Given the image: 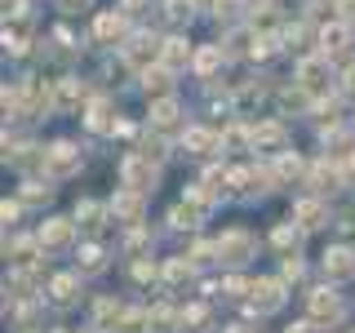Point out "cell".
I'll return each mask as SVG.
<instances>
[{"instance_id":"cell-1","label":"cell","mask_w":355,"mask_h":333,"mask_svg":"<svg viewBox=\"0 0 355 333\" xmlns=\"http://www.w3.org/2000/svg\"><path fill=\"white\" fill-rule=\"evenodd\" d=\"M120 182L133 187V191H151V187H155V160L147 151L125 155V164H120Z\"/></svg>"},{"instance_id":"cell-2","label":"cell","mask_w":355,"mask_h":333,"mask_svg":"<svg viewBox=\"0 0 355 333\" xmlns=\"http://www.w3.org/2000/svg\"><path fill=\"white\" fill-rule=\"evenodd\" d=\"M297 85H302L311 98H324L329 89H333L329 62H324V58H302V62H297Z\"/></svg>"},{"instance_id":"cell-3","label":"cell","mask_w":355,"mask_h":333,"mask_svg":"<svg viewBox=\"0 0 355 333\" xmlns=\"http://www.w3.org/2000/svg\"><path fill=\"white\" fill-rule=\"evenodd\" d=\"M249 133H253V147L266 151V155H284V147H288V133H284V125H275V120H262V125H253Z\"/></svg>"},{"instance_id":"cell-4","label":"cell","mask_w":355,"mask_h":333,"mask_svg":"<svg viewBox=\"0 0 355 333\" xmlns=\"http://www.w3.org/2000/svg\"><path fill=\"white\" fill-rule=\"evenodd\" d=\"M80 169V147L76 142H53L49 147V173L53 178H71Z\"/></svg>"},{"instance_id":"cell-5","label":"cell","mask_w":355,"mask_h":333,"mask_svg":"<svg viewBox=\"0 0 355 333\" xmlns=\"http://www.w3.org/2000/svg\"><path fill=\"white\" fill-rule=\"evenodd\" d=\"M306 307H311V320H320V325H338L342 320V302H338V293H329V289H315V293L306 298Z\"/></svg>"},{"instance_id":"cell-6","label":"cell","mask_w":355,"mask_h":333,"mask_svg":"<svg viewBox=\"0 0 355 333\" xmlns=\"http://www.w3.org/2000/svg\"><path fill=\"white\" fill-rule=\"evenodd\" d=\"M253 253V236L249 231H227V236L218 240V258L222 262H244Z\"/></svg>"},{"instance_id":"cell-7","label":"cell","mask_w":355,"mask_h":333,"mask_svg":"<svg viewBox=\"0 0 355 333\" xmlns=\"http://www.w3.org/2000/svg\"><path fill=\"white\" fill-rule=\"evenodd\" d=\"M71 236H76V227H71V222H67V218H49V222H44V227H40V244H44V249H49V253L67 249V244H71Z\"/></svg>"},{"instance_id":"cell-8","label":"cell","mask_w":355,"mask_h":333,"mask_svg":"<svg viewBox=\"0 0 355 333\" xmlns=\"http://www.w3.org/2000/svg\"><path fill=\"white\" fill-rule=\"evenodd\" d=\"M111 214H116L120 222H129V227H138V222H142V191L125 187V191L111 200Z\"/></svg>"},{"instance_id":"cell-9","label":"cell","mask_w":355,"mask_h":333,"mask_svg":"<svg viewBox=\"0 0 355 333\" xmlns=\"http://www.w3.org/2000/svg\"><path fill=\"white\" fill-rule=\"evenodd\" d=\"M249 293H253V307H258V311H275L284 302V284L280 280H253Z\"/></svg>"},{"instance_id":"cell-10","label":"cell","mask_w":355,"mask_h":333,"mask_svg":"<svg viewBox=\"0 0 355 333\" xmlns=\"http://www.w3.org/2000/svg\"><path fill=\"white\" fill-rule=\"evenodd\" d=\"M160 62L169 67V71H182L187 62H196V53H191V44H187L182 36H169V40H164V49H160Z\"/></svg>"},{"instance_id":"cell-11","label":"cell","mask_w":355,"mask_h":333,"mask_svg":"<svg viewBox=\"0 0 355 333\" xmlns=\"http://www.w3.org/2000/svg\"><path fill=\"white\" fill-rule=\"evenodd\" d=\"M160 49H164V40H151V36H133V40L125 44V58H129L133 67H147L151 58H160Z\"/></svg>"},{"instance_id":"cell-12","label":"cell","mask_w":355,"mask_h":333,"mask_svg":"<svg viewBox=\"0 0 355 333\" xmlns=\"http://www.w3.org/2000/svg\"><path fill=\"white\" fill-rule=\"evenodd\" d=\"M85 120H89V129H94V133H116V125H120L107 98H94V103H89V116H85Z\"/></svg>"},{"instance_id":"cell-13","label":"cell","mask_w":355,"mask_h":333,"mask_svg":"<svg viewBox=\"0 0 355 333\" xmlns=\"http://www.w3.org/2000/svg\"><path fill=\"white\" fill-rule=\"evenodd\" d=\"M324 205H320V200H297V205H293V222H297V227H302V231H315V227H324Z\"/></svg>"},{"instance_id":"cell-14","label":"cell","mask_w":355,"mask_h":333,"mask_svg":"<svg viewBox=\"0 0 355 333\" xmlns=\"http://www.w3.org/2000/svg\"><path fill=\"white\" fill-rule=\"evenodd\" d=\"M85 103V80H76V76H67V80H58V89H53V107L71 111Z\"/></svg>"},{"instance_id":"cell-15","label":"cell","mask_w":355,"mask_h":333,"mask_svg":"<svg viewBox=\"0 0 355 333\" xmlns=\"http://www.w3.org/2000/svg\"><path fill=\"white\" fill-rule=\"evenodd\" d=\"M324 271L333 275V280H347V275H355V253L342 249V244H338V249H329L324 253Z\"/></svg>"},{"instance_id":"cell-16","label":"cell","mask_w":355,"mask_h":333,"mask_svg":"<svg viewBox=\"0 0 355 333\" xmlns=\"http://www.w3.org/2000/svg\"><path fill=\"white\" fill-rule=\"evenodd\" d=\"M49 103H53V94L40 80H22V116H36V111L49 107Z\"/></svg>"},{"instance_id":"cell-17","label":"cell","mask_w":355,"mask_h":333,"mask_svg":"<svg viewBox=\"0 0 355 333\" xmlns=\"http://www.w3.org/2000/svg\"><path fill=\"white\" fill-rule=\"evenodd\" d=\"M94 36H98V44H116L120 36H125V18H120V14H98Z\"/></svg>"},{"instance_id":"cell-18","label":"cell","mask_w":355,"mask_h":333,"mask_svg":"<svg viewBox=\"0 0 355 333\" xmlns=\"http://www.w3.org/2000/svg\"><path fill=\"white\" fill-rule=\"evenodd\" d=\"M218 142H222V138H218L214 129H187V133H182V147L191 151V155H209Z\"/></svg>"},{"instance_id":"cell-19","label":"cell","mask_w":355,"mask_h":333,"mask_svg":"<svg viewBox=\"0 0 355 333\" xmlns=\"http://www.w3.org/2000/svg\"><path fill=\"white\" fill-rule=\"evenodd\" d=\"M222 58H227V49H222V44H205V49L196 53V62H191V67H196L200 76H214L218 67H222Z\"/></svg>"},{"instance_id":"cell-20","label":"cell","mask_w":355,"mask_h":333,"mask_svg":"<svg viewBox=\"0 0 355 333\" xmlns=\"http://www.w3.org/2000/svg\"><path fill=\"white\" fill-rule=\"evenodd\" d=\"M94 316H98V329H116L120 320H125V307H120V302H111V298H98Z\"/></svg>"},{"instance_id":"cell-21","label":"cell","mask_w":355,"mask_h":333,"mask_svg":"<svg viewBox=\"0 0 355 333\" xmlns=\"http://www.w3.org/2000/svg\"><path fill=\"white\" fill-rule=\"evenodd\" d=\"M178 116H182V111H178L173 98H160V103L151 107V125H155V129H173V125H178Z\"/></svg>"},{"instance_id":"cell-22","label":"cell","mask_w":355,"mask_h":333,"mask_svg":"<svg viewBox=\"0 0 355 333\" xmlns=\"http://www.w3.org/2000/svg\"><path fill=\"white\" fill-rule=\"evenodd\" d=\"M76 289H80V280H76V275H53L49 298H53L58 307H67V302H76Z\"/></svg>"},{"instance_id":"cell-23","label":"cell","mask_w":355,"mask_h":333,"mask_svg":"<svg viewBox=\"0 0 355 333\" xmlns=\"http://www.w3.org/2000/svg\"><path fill=\"white\" fill-rule=\"evenodd\" d=\"M297 240H302V227H293V222H284V227H275V236H271V244L284 253H297Z\"/></svg>"},{"instance_id":"cell-24","label":"cell","mask_w":355,"mask_h":333,"mask_svg":"<svg viewBox=\"0 0 355 333\" xmlns=\"http://www.w3.org/2000/svg\"><path fill=\"white\" fill-rule=\"evenodd\" d=\"M169 67H155V71H151V67H147V71H142V89H147V94H155V98H160V94H169Z\"/></svg>"},{"instance_id":"cell-25","label":"cell","mask_w":355,"mask_h":333,"mask_svg":"<svg viewBox=\"0 0 355 333\" xmlns=\"http://www.w3.org/2000/svg\"><path fill=\"white\" fill-rule=\"evenodd\" d=\"M347 40H351V31L342 27V22H333V27L320 31V44H324V53H342V49H347Z\"/></svg>"},{"instance_id":"cell-26","label":"cell","mask_w":355,"mask_h":333,"mask_svg":"<svg viewBox=\"0 0 355 333\" xmlns=\"http://www.w3.org/2000/svg\"><path fill=\"white\" fill-rule=\"evenodd\" d=\"M103 214H107V209L98 205V200H80V205H76V222H80V227H89V231L103 227Z\"/></svg>"},{"instance_id":"cell-27","label":"cell","mask_w":355,"mask_h":333,"mask_svg":"<svg viewBox=\"0 0 355 333\" xmlns=\"http://www.w3.org/2000/svg\"><path fill=\"white\" fill-rule=\"evenodd\" d=\"M200 214H205V205H196V200H182V205H173V227H196Z\"/></svg>"},{"instance_id":"cell-28","label":"cell","mask_w":355,"mask_h":333,"mask_svg":"<svg viewBox=\"0 0 355 333\" xmlns=\"http://www.w3.org/2000/svg\"><path fill=\"white\" fill-rule=\"evenodd\" d=\"M31 280H36V271H31V275L27 271H9L5 275V293L9 298H31Z\"/></svg>"},{"instance_id":"cell-29","label":"cell","mask_w":355,"mask_h":333,"mask_svg":"<svg viewBox=\"0 0 355 333\" xmlns=\"http://www.w3.org/2000/svg\"><path fill=\"white\" fill-rule=\"evenodd\" d=\"M164 280H169V284H187V280H191V258H169V262H164Z\"/></svg>"},{"instance_id":"cell-30","label":"cell","mask_w":355,"mask_h":333,"mask_svg":"<svg viewBox=\"0 0 355 333\" xmlns=\"http://www.w3.org/2000/svg\"><path fill=\"white\" fill-rule=\"evenodd\" d=\"M103 266H107V253L98 249V244H85V249H80V271L98 275V271H103Z\"/></svg>"},{"instance_id":"cell-31","label":"cell","mask_w":355,"mask_h":333,"mask_svg":"<svg viewBox=\"0 0 355 333\" xmlns=\"http://www.w3.org/2000/svg\"><path fill=\"white\" fill-rule=\"evenodd\" d=\"M5 249L14 253L18 262H31V258H36V249H44V244H40V236H36V240H9Z\"/></svg>"},{"instance_id":"cell-32","label":"cell","mask_w":355,"mask_h":333,"mask_svg":"<svg viewBox=\"0 0 355 333\" xmlns=\"http://www.w3.org/2000/svg\"><path fill=\"white\" fill-rule=\"evenodd\" d=\"M147 325H151V311H125L120 333H147Z\"/></svg>"},{"instance_id":"cell-33","label":"cell","mask_w":355,"mask_h":333,"mask_svg":"<svg viewBox=\"0 0 355 333\" xmlns=\"http://www.w3.org/2000/svg\"><path fill=\"white\" fill-rule=\"evenodd\" d=\"M178 320H182V316H173L169 307H155L151 311V333H169V325H178Z\"/></svg>"},{"instance_id":"cell-34","label":"cell","mask_w":355,"mask_h":333,"mask_svg":"<svg viewBox=\"0 0 355 333\" xmlns=\"http://www.w3.org/2000/svg\"><path fill=\"white\" fill-rule=\"evenodd\" d=\"M253 40H258V36H253L249 27L231 31V36H227V53H244V49H249V44H253Z\"/></svg>"},{"instance_id":"cell-35","label":"cell","mask_w":355,"mask_h":333,"mask_svg":"<svg viewBox=\"0 0 355 333\" xmlns=\"http://www.w3.org/2000/svg\"><path fill=\"white\" fill-rule=\"evenodd\" d=\"M302 173V160L297 155H280V178H297Z\"/></svg>"},{"instance_id":"cell-36","label":"cell","mask_w":355,"mask_h":333,"mask_svg":"<svg viewBox=\"0 0 355 333\" xmlns=\"http://www.w3.org/2000/svg\"><path fill=\"white\" fill-rule=\"evenodd\" d=\"M22 200H31V205H36V200H49V187H40V182H27V187H22Z\"/></svg>"},{"instance_id":"cell-37","label":"cell","mask_w":355,"mask_h":333,"mask_svg":"<svg viewBox=\"0 0 355 333\" xmlns=\"http://www.w3.org/2000/svg\"><path fill=\"white\" fill-rule=\"evenodd\" d=\"M297 275H302V262L288 253V258H284V280H297Z\"/></svg>"},{"instance_id":"cell-38","label":"cell","mask_w":355,"mask_h":333,"mask_svg":"<svg viewBox=\"0 0 355 333\" xmlns=\"http://www.w3.org/2000/svg\"><path fill=\"white\" fill-rule=\"evenodd\" d=\"M231 9H236V0H214V14L218 18H231Z\"/></svg>"},{"instance_id":"cell-39","label":"cell","mask_w":355,"mask_h":333,"mask_svg":"<svg viewBox=\"0 0 355 333\" xmlns=\"http://www.w3.org/2000/svg\"><path fill=\"white\" fill-rule=\"evenodd\" d=\"M133 275H138V280H151L155 266H151V262H138V266H133Z\"/></svg>"},{"instance_id":"cell-40","label":"cell","mask_w":355,"mask_h":333,"mask_svg":"<svg viewBox=\"0 0 355 333\" xmlns=\"http://www.w3.org/2000/svg\"><path fill=\"white\" fill-rule=\"evenodd\" d=\"M244 289H249V280H240V275H231V280H227V293H244Z\"/></svg>"},{"instance_id":"cell-41","label":"cell","mask_w":355,"mask_h":333,"mask_svg":"<svg viewBox=\"0 0 355 333\" xmlns=\"http://www.w3.org/2000/svg\"><path fill=\"white\" fill-rule=\"evenodd\" d=\"M142 5H147V0H125V14H138Z\"/></svg>"},{"instance_id":"cell-42","label":"cell","mask_w":355,"mask_h":333,"mask_svg":"<svg viewBox=\"0 0 355 333\" xmlns=\"http://www.w3.org/2000/svg\"><path fill=\"white\" fill-rule=\"evenodd\" d=\"M342 14H347V18H355V0H342Z\"/></svg>"},{"instance_id":"cell-43","label":"cell","mask_w":355,"mask_h":333,"mask_svg":"<svg viewBox=\"0 0 355 333\" xmlns=\"http://www.w3.org/2000/svg\"><path fill=\"white\" fill-rule=\"evenodd\" d=\"M222 333H249V329H244V325H227V329H222Z\"/></svg>"},{"instance_id":"cell-44","label":"cell","mask_w":355,"mask_h":333,"mask_svg":"<svg viewBox=\"0 0 355 333\" xmlns=\"http://www.w3.org/2000/svg\"><path fill=\"white\" fill-rule=\"evenodd\" d=\"M347 89H351V94H355V71H351V76H347Z\"/></svg>"},{"instance_id":"cell-45","label":"cell","mask_w":355,"mask_h":333,"mask_svg":"<svg viewBox=\"0 0 355 333\" xmlns=\"http://www.w3.org/2000/svg\"><path fill=\"white\" fill-rule=\"evenodd\" d=\"M288 333H306V325H297V329H288Z\"/></svg>"},{"instance_id":"cell-46","label":"cell","mask_w":355,"mask_h":333,"mask_svg":"<svg viewBox=\"0 0 355 333\" xmlns=\"http://www.w3.org/2000/svg\"><path fill=\"white\" fill-rule=\"evenodd\" d=\"M196 5H214V0H196Z\"/></svg>"}]
</instances>
